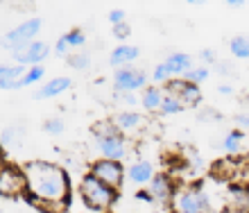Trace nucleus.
<instances>
[{"instance_id":"nucleus-9","label":"nucleus","mask_w":249,"mask_h":213,"mask_svg":"<svg viewBox=\"0 0 249 213\" xmlns=\"http://www.w3.org/2000/svg\"><path fill=\"white\" fill-rule=\"evenodd\" d=\"M177 188L179 186L175 184V179L170 177V173H157V175H154V179L150 181L147 191L152 193L154 202L163 204L165 209H170L172 200H175V193H177Z\"/></svg>"},{"instance_id":"nucleus-41","label":"nucleus","mask_w":249,"mask_h":213,"mask_svg":"<svg viewBox=\"0 0 249 213\" xmlns=\"http://www.w3.org/2000/svg\"><path fill=\"white\" fill-rule=\"evenodd\" d=\"M0 213H2V211H0Z\"/></svg>"},{"instance_id":"nucleus-1","label":"nucleus","mask_w":249,"mask_h":213,"mask_svg":"<svg viewBox=\"0 0 249 213\" xmlns=\"http://www.w3.org/2000/svg\"><path fill=\"white\" fill-rule=\"evenodd\" d=\"M27 191L23 200L43 213H64L71 202V177L61 166L50 161H27Z\"/></svg>"},{"instance_id":"nucleus-14","label":"nucleus","mask_w":249,"mask_h":213,"mask_svg":"<svg viewBox=\"0 0 249 213\" xmlns=\"http://www.w3.org/2000/svg\"><path fill=\"white\" fill-rule=\"evenodd\" d=\"M138 54H141V50H138L136 46L123 43V46H118V48H113L111 50V54H109V64L118 71V68H123V66H131V61H136Z\"/></svg>"},{"instance_id":"nucleus-32","label":"nucleus","mask_w":249,"mask_h":213,"mask_svg":"<svg viewBox=\"0 0 249 213\" xmlns=\"http://www.w3.org/2000/svg\"><path fill=\"white\" fill-rule=\"evenodd\" d=\"M233 120H236V125L240 132H249V113H238Z\"/></svg>"},{"instance_id":"nucleus-11","label":"nucleus","mask_w":249,"mask_h":213,"mask_svg":"<svg viewBox=\"0 0 249 213\" xmlns=\"http://www.w3.org/2000/svg\"><path fill=\"white\" fill-rule=\"evenodd\" d=\"M154 166L150 161H134L129 168H127V179L134 184V186H150V181L154 179Z\"/></svg>"},{"instance_id":"nucleus-5","label":"nucleus","mask_w":249,"mask_h":213,"mask_svg":"<svg viewBox=\"0 0 249 213\" xmlns=\"http://www.w3.org/2000/svg\"><path fill=\"white\" fill-rule=\"evenodd\" d=\"M39 32H41V18H27L25 23L12 27V30L0 39V48H2V50H12V54H16V53H20L27 43L36 41L34 36Z\"/></svg>"},{"instance_id":"nucleus-12","label":"nucleus","mask_w":249,"mask_h":213,"mask_svg":"<svg viewBox=\"0 0 249 213\" xmlns=\"http://www.w3.org/2000/svg\"><path fill=\"white\" fill-rule=\"evenodd\" d=\"M165 68H168V73H170V77H181L184 80L186 73H190L193 68H195V64H193V57L186 53H172L165 57Z\"/></svg>"},{"instance_id":"nucleus-26","label":"nucleus","mask_w":249,"mask_h":213,"mask_svg":"<svg viewBox=\"0 0 249 213\" xmlns=\"http://www.w3.org/2000/svg\"><path fill=\"white\" fill-rule=\"evenodd\" d=\"M152 80H154V84H157V87H161V84H168V82L172 80L170 77V73H168V68H165V64L163 61H159L157 66H154V73H152Z\"/></svg>"},{"instance_id":"nucleus-25","label":"nucleus","mask_w":249,"mask_h":213,"mask_svg":"<svg viewBox=\"0 0 249 213\" xmlns=\"http://www.w3.org/2000/svg\"><path fill=\"white\" fill-rule=\"evenodd\" d=\"M0 141L5 143V145H2V150H9V147H18V145H20V134H18V129H14V127L5 129V132H2V136H0Z\"/></svg>"},{"instance_id":"nucleus-36","label":"nucleus","mask_w":249,"mask_h":213,"mask_svg":"<svg viewBox=\"0 0 249 213\" xmlns=\"http://www.w3.org/2000/svg\"><path fill=\"white\" fill-rule=\"evenodd\" d=\"M217 93H222V95H233V87H231V84H220V87H217Z\"/></svg>"},{"instance_id":"nucleus-27","label":"nucleus","mask_w":249,"mask_h":213,"mask_svg":"<svg viewBox=\"0 0 249 213\" xmlns=\"http://www.w3.org/2000/svg\"><path fill=\"white\" fill-rule=\"evenodd\" d=\"M43 129H46L48 134H64L66 125L59 116H53V118H48L46 123H43Z\"/></svg>"},{"instance_id":"nucleus-18","label":"nucleus","mask_w":249,"mask_h":213,"mask_svg":"<svg viewBox=\"0 0 249 213\" xmlns=\"http://www.w3.org/2000/svg\"><path fill=\"white\" fill-rule=\"evenodd\" d=\"M245 139H247V134L240 132V129H233V132H229L227 136H224L222 141V150L227 154H238L240 152V147H243Z\"/></svg>"},{"instance_id":"nucleus-2","label":"nucleus","mask_w":249,"mask_h":213,"mask_svg":"<svg viewBox=\"0 0 249 213\" xmlns=\"http://www.w3.org/2000/svg\"><path fill=\"white\" fill-rule=\"evenodd\" d=\"M93 139H95V145H98L100 159L123 161L127 157V139L111 118L100 120V123L93 125Z\"/></svg>"},{"instance_id":"nucleus-37","label":"nucleus","mask_w":249,"mask_h":213,"mask_svg":"<svg viewBox=\"0 0 249 213\" xmlns=\"http://www.w3.org/2000/svg\"><path fill=\"white\" fill-rule=\"evenodd\" d=\"M243 0H227V7H243Z\"/></svg>"},{"instance_id":"nucleus-7","label":"nucleus","mask_w":249,"mask_h":213,"mask_svg":"<svg viewBox=\"0 0 249 213\" xmlns=\"http://www.w3.org/2000/svg\"><path fill=\"white\" fill-rule=\"evenodd\" d=\"M89 173L100 179L102 184H107L109 188H113L116 193L123 186L124 177H127V168L123 166V161H109V159H98L91 163V170Z\"/></svg>"},{"instance_id":"nucleus-40","label":"nucleus","mask_w":249,"mask_h":213,"mask_svg":"<svg viewBox=\"0 0 249 213\" xmlns=\"http://www.w3.org/2000/svg\"><path fill=\"white\" fill-rule=\"evenodd\" d=\"M243 213H249V209H247V211H243Z\"/></svg>"},{"instance_id":"nucleus-33","label":"nucleus","mask_w":249,"mask_h":213,"mask_svg":"<svg viewBox=\"0 0 249 213\" xmlns=\"http://www.w3.org/2000/svg\"><path fill=\"white\" fill-rule=\"evenodd\" d=\"M199 59L206 61V64H215V53L211 48H204V50H199Z\"/></svg>"},{"instance_id":"nucleus-16","label":"nucleus","mask_w":249,"mask_h":213,"mask_svg":"<svg viewBox=\"0 0 249 213\" xmlns=\"http://www.w3.org/2000/svg\"><path fill=\"white\" fill-rule=\"evenodd\" d=\"M113 123L120 132H136L145 125V116H141L138 111H120L118 116H113Z\"/></svg>"},{"instance_id":"nucleus-15","label":"nucleus","mask_w":249,"mask_h":213,"mask_svg":"<svg viewBox=\"0 0 249 213\" xmlns=\"http://www.w3.org/2000/svg\"><path fill=\"white\" fill-rule=\"evenodd\" d=\"M72 82L68 80V77H54V80H48L46 84L41 89H36L34 91V100H46V98H57V95H61L64 91H68L71 89Z\"/></svg>"},{"instance_id":"nucleus-20","label":"nucleus","mask_w":249,"mask_h":213,"mask_svg":"<svg viewBox=\"0 0 249 213\" xmlns=\"http://www.w3.org/2000/svg\"><path fill=\"white\" fill-rule=\"evenodd\" d=\"M184 109H186L184 102L179 100L177 95H172V93L163 95V102H161V113H163V116H175V113L184 111Z\"/></svg>"},{"instance_id":"nucleus-13","label":"nucleus","mask_w":249,"mask_h":213,"mask_svg":"<svg viewBox=\"0 0 249 213\" xmlns=\"http://www.w3.org/2000/svg\"><path fill=\"white\" fill-rule=\"evenodd\" d=\"M27 68L20 64H0V89L5 91H16L18 80L25 75Z\"/></svg>"},{"instance_id":"nucleus-24","label":"nucleus","mask_w":249,"mask_h":213,"mask_svg":"<svg viewBox=\"0 0 249 213\" xmlns=\"http://www.w3.org/2000/svg\"><path fill=\"white\" fill-rule=\"evenodd\" d=\"M186 82H190V84H202V82H206L209 80V68L206 66H195L190 73H186V77H184Z\"/></svg>"},{"instance_id":"nucleus-31","label":"nucleus","mask_w":249,"mask_h":213,"mask_svg":"<svg viewBox=\"0 0 249 213\" xmlns=\"http://www.w3.org/2000/svg\"><path fill=\"white\" fill-rule=\"evenodd\" d=\"M199 120H213V123H220L222 116H220L215 109H204V111L199 113Z\"/></svg>"},{"instance_id":"nucleus-21","label":"nucleus","mask_w":249,"mask_h":213,"mask_svg":"<svg viewBox=\"0 0 249 213\" xmlns=\"http://www.w3.org/2000/svg\"><path fill=\"white\" fill-rule=\"evenodd\" d=\"M46 77V68L43 66H32V68H27L25 75L18 80V89L23 87H30V84H36L39 80H43Z\"/></svg>"},{"instance_id":"nucleus-10","label":"nucleus","mask_w":249,"mask_h":213,"mask_svg":"<svg viewBox=\"0 0 249 213\" xmlns=\"http://www.w3.org/2000/svg\"><path fill=\"white\" fill-rule=\"evenodd\" d=\"M48 54H50V46H48L46 41H32L20 53L14 54V61L20 64V66L32 68V66H41V61H46Z\"/></svg>"},{"instance_id":"nucleus-39","label":"nucleus","mask_w":249,"mask_h":213,"mask_svg":"<svg viewBox=\"0 0 249 213\" xmlns=\"http://www.w3.org/2000/svg\"><path fill=\"white\" fill-rule=\"evenodd\" d=\"M247 200H249V186H247Z\"/></svg>"},{"instance_id":"nucleus-30","label":"nucleus","mask_w":249,"mask_h":213,"mask_svg":"<svg viewBox=\"0 0 249 213\" xmlns=\"http://www.w3.org/2000/svg\"><path fill=\"white\" fill-rule=\"evenodd\" d=\"M109 23H111V25H120V23H124V9H118V7L111 9V12H109Z\"/></svg>"},{"instance_id":"nucleus-19","label":"nucleus","mask_w":249,"mask_h":213,"mask_svg":"<svg viewBox=\"0 0 249 213\" xmlns=\"http://www.w3.org/2000/svg\"><path fill=\"white\" fill-rule=\"evenodd\" d=\"M229 50L236 59H249V36H233L229 41Z\"/></svg>"},{"instance_id":"nucleus-34","label":"nucleus","mask_w":249,"mask_h":213,"mask_svg":"<svg viewBox=\"0 0 249 213\" xmlns=\"http://www.w3.org/2000/svg\"><path fill=\"white\" fill-rule=\"evenodd\" d=\"M54 53H57V54H66V57H68V53H71V46H68L64 39H59L57 43H54Z\"/></svg>"},{"instance_id":"nucleus-29","label":"nucleus","mask_w":249,"mask_h":213,"mask_svg":"<svg viewBox=\"0 0 249 213\" xmlns=\"http://www.w3.org/2000/svg\"><path fill=\"white\" fill-rule=\"evenodd\" d=\"M134 200L143 202V204H154V197H152V193L147 188H138L136 193H134Z\"/></svg>"},{"instance_id":"nucleus-4","label":"nucleus","mask_w":249,"mask_h":213,"mask_svg":"<svg viewBox=\"0 0 249 213\" xmlns=\"http://www.w3.org/2000/svg\"><path fill=\"white\" fill-rule=\"evenodd\" d=\"M170 213H213L209 193L199 184L179 186L175 200L170 204Z\"/></svg>"},{"instance_id":"nucleus-6","label":"nucleus","mask_w":249,"mask_h":213,"mask_svg":"<svg viewBox=\"0 0 249 213\" xmlns=\"http://www.w3.org/2000/svg\"><path fill=\"white\" fill-rule=\"evenodd\" d=\"M25 191H27L25 170L7 161L5 166L0 168V197H9V200L23 197Z\"/></svg>"},{"instance_id":"nucleus-38","label":"nucleus","mask_w":249,"mask_h":213,"mask_svg":"<svg viewBox=\"0 0 249 213\" xmlns=\"http://www.w3.org/2000/svg\"><path fill=\"white\" fill-rule=\"evenodd\" d=\"M7 163V159H5V150H2V147H0V168L5 166Z\"/></svg>"},{"instance_id":"nucleus-35","label":"nucleus","mask_w":249,"mask_h":213,"mask_svg":"<svg viewBox=\"0 0 249 213\" xmlns=\"http://www.w3.org/2000/svg\"><path fill=\"white\" fill-rule=\"evenodd\" d=\"M120 100L127 102V105H136L141 98H136V93H123V95H120Z\"/></svg>"},{"instance_id":"nucleus-17","label":"nucleus","mask_w":249,"mask_h":213,"mask_svg":"<svg viewBox=\"0 0 249 213\" xmlns=\"http://www.w3.org/2000/svg\"><path fill=\"white\" fill-rule=\"evenodd\" d=\"M163 87H157V84H152V87H147L143 91V95H141V105H143L145 111L150 113H157L161 111V102H163Z\"/></svg>"},{"instance_id":"nucleus-8","label":"nucleus","mask_w":249,"mask_h":213,"mask_svg":"<svg viewBox=\"0 0 249 213\" xmlns=\"http://www.w3.org/2000/svg\"><path fill=\"white\" fill-rule=\"evenodd\" d=\"M113 87L118 93H136L141 89H147V75L134 66H123L113 75Z\"/></svg>"},{"instance_id":"nucleus-22","label":"nucleus","mask_w":249,"mask_h":213,"mask_svg":"<svg viewBox=\"0 0 249 213\" xmlns=\"http://www.w3.org/2000/svg\"><path fill=\"white\" fill-rule=\"evenodd\" d=\"M66 64L72 68V71H89L91 68V57L86 53H75L66 57Z\"/></svg>"},{"instance_id":"nucleus-28","label":"nucleus","mask_w":249,"mask_h":213,"mask_svg":"<svg viewBox=\"0 0 249 213\" xmlns=\"http://www.w3.org/2000/svg\"><path fill=\"white\" fill-rule=\"evenodd\" d=\"M111 30H113V36H116V39H120V41H124V39H127V36H129V34H131V27L127 25V23H120V25H113Z\"/></svg>"},{"instance_id":"nucleus-23","label":"nucleus","mask_w":249,"mask_h":213,"mask_svg":"<svg viewBox=\"0 0 249 213\" xmlns=\"http://www.w3.org/2000/svg\"><path fill=\"white\" fill-rule=\"evenodd\" d=\"M61 39H64L71 48H82L86 43V34L82 27H72V30H68V32L61 36Z\"/></svg>"},{"instance_id":"nucleus-3","label":"nucleus","mask_w":249,"mask_h":213,"mask_svg":"<svg viewBox=\"0 0 249 213\" xmlns=\"http://www.w3.org/2000/svg\"><path fill=\"white\" fill-rule=\"evenodd\" d=\"M79 197L86 204V209H91L95 213H109L111 207L118 200V193L109 188L107 184H102L100 179H95L91 173H86L79 179Z\"/></svg>"}]
</instances>
